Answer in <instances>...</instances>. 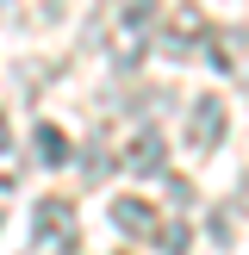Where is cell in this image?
Returning <instances> with one entry per match:
<instances>
[{"instance_id": "8992f818", "label": "cell", "mask_w": 249, "mask_h": 255, "mask_svg": "<svg viewBox=\"0 0 249 255\" xmlns=\"http://www.w3.org/2000/svg\"><path fill=\"white\" fill-rule=\"evenodd\" d=\"M37 162H44V168H62V162H69V137L56 131V125H37Z\"/></svg>"}, {"instance_id": "6da1fadb", "label": "cell", "mask_w": 249, "mask_h": 255, "mask_svg": "<svg viewBox=\"0 0 249 255\" xmlns=\"http://www.w3.org/2000/svg\"><path fill=\"white\" fill-rule=\"evenodd\" d=\"M81 243V218H75L69 199H37L31 206V249L56 255V249H75Z\"/></svg>"}, {"instance_id": "9c48e42d", "label": "cell", "mask_w": 249, "mask_h": 255, "mask_svg": "<svg viewBox=\"0 0 249 255\" xmlns=\"http://www.w3.org/2000/svg\"><path fill=\"white\" fill-rule=\"evenodd\" d=\"M0 156H6V119H0Z\"/></svg>"}, {"instance_id": "7a4b0ae2", "label": "cell", "mask_w": 249, "mask_h": 255, "mask_svg": "<svg viewBox=\"0 0 249 255\" xmlns=\"http://www.w3.org/2000/svg\"><path fill=\"white\" fill-rule=\"evenodd\" d=\"M224 100H212V94H199L193 100V112H187V143L193 149H218V137H224Z\"/></svg>"}, {"instance_id": "277c9868", "label": "cell", "mask_w": 249, "mask_h": 255, "mask_svg": "<svg viewBox=\"0 0 249 255\" xmlns=\"http://www.w3.org/2000/svg\"><path fill=\"white\" fill-rule=\"evenodd\" d=\"M199 31H206V12H199V6H181V12H174V25L162 31V56H168V62L193 56V37H199Z\"/></svg>"}, {"instance_id": "52a82bcc", "label": "cell", "mask_w": 249, "mask_h": 255, "mask_svg": "<svg viewBox=\"0 0 249 255\" xmlns=\"http://www.w3.org/2000/svg\"><path fill=\"white\" fill-rule=\"evenodd\" d=\"M243 37H249V31H212V37H206L212 69H237V50H243Z\"/></svg>"}, {"instance_id": "3957f363", "label": "cell", "mask_w": 249, "mask_h": 255, "mask_svg": "<svg viewBox=\"0 0 249 255\" xmlns=\"http://www.w3.org/2000/svg\"><path fill=\"white\" fill-rule=\"evenodd\" d=\"M112 224L124 237H137V243H156V231H162L156 206H143V199H112Z\"/></svg>"}, {"instance_id": "5b68a950", "label": "cell", "mask_w": 249, "mask_h": 255, "mask_svg": "<svg viewBox=\"0 0 249 255\" xmlns=\"http://www.w3.org/2000/svg\"><path fill=\"white\" fill-rule=\"evenodd\" d=\"M162 149H168L162 131H137L131 143H124V168L131 174H162Z\"/></svg>"}, {"instance_id": "ba28073f", "label": "cell", "mask_w": 249, "mask_h": 255, "mask_svg": "<svg viewBox=\"0 0 249 255\" xmlns=\"http://www.w3.org/2000/svg\"><path fill=\"white\" fill-rule=\"evenodd\" d=\"M119 19L131 25V31H143V25L156 19V0H119Z\"/></svg>"}]
</instances>
